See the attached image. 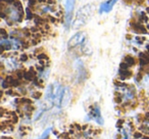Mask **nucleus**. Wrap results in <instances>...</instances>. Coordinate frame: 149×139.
Segmentation results:
<instances>
[{
	"mask_svg": "<svg viewBox=\"0 0 149 139\" xmlns=\"http://www.w3.org/2000/svg\"><path fill=\"white\" fill-rule=\"evenodd\" d=\"M146 10H147V13H149V7H147V9H146Z\"/></svg>",
	"mask_w": 149,
	"mask_h": 139,
	"instance_id": "obj_15",
	"label": "nucleus"
},
{
	"mask_svg": "<svg viewBox=\"0 0 149 139\" xmlns=\"http://www.w3.org/2000/svg\"><path fill=\"white\" fill-rule=\"evenodd\" d=\"M39 2H45V1H47V0H38Z\"/></svg>",
	"mask_w": 149,
	"mask_h": 139,
	"instance_id": "obj_14",
	"label": "nucleus"
},
{
	"mask_svg": "<svg viewBox=\"0 0 149 139\" xmlns=\"http://www.w3.org/2000/svg\"><path fill=\"white\" fill-rule=\"evenodd\" d=\"M86 40V36L84 33H78L74 36V37L70 38V40L68 41V47H76V46H80L83 45L85 43Z\"/></svg>",
	"mask_w": 149,
	"mask_h": 139,
	"instance_id": "obj_3",
	"label": "nucleus"
},
{
	"mask_svg": "<svg viewBox=\"0 0 149 139\" xmlns=\"http://www.w3.org/2000/svg\"><path fill=\"white\" fill-rule=\"evenodd\" d=\"M26 13H27V19H32L33 17V13H32L30 8L26 9Z\"/></svg>",
	"mask_w": 149,
	"mask_h": 139,
	"instance_id": "obj_11",
	"label": "nucleus"
},
{
	"mask_svg": "<svg viewBox=\"0 0 149 139\" xmlns=\"http://www.w3.org/2000/svg\"><path fill=\"white\" fill-rule=\"evenodd\" d=\"M74 6V0H66L65 2V28L68 29L72 20V9Z\"/></svg>",
	"mask_w": 149,
	"mask_h": 139,
	"instance_id": "obj_2",
	"label": "nucleus"
},
{
	"mask_svg": "<svg viewBox=\"0 0 149 139\" xmlns=\"http://www.w3.org/2000/svg\"><path fill=\"white\" fill-rule=\"evenodd\" d=\"M13 6H15L19 11H23V5H22L21 1H19V0H17V1L13 3Z\"/></svg>",
	"mask_w": 149,
	"mask_h": 139,
	"instance_id": "obj_10",
	"label": "nucleus"
},
{
	"mask_svg": "<svg viewBox=\"0 0 149 139\" xmlns=\"http://www.w3.org/2000/svg\"><path fill=\"white\" fill-rule=\"evenodd\" d=\"M70 99H72V92H70V88H68V87H65V92H64L63 99H62L61 108H64V106L68 105V104L70 103Z\"/></svg>",
	"mask_w": 149,
	"mask_h": 139,
	"instance_id": "obj_6",
	"label": "nucleus"
},
{
	"mask_svg": "<svg viewBox=\"0 0 149 139\" xmlns=\"http://www.w3.org/2000/svg\"><path fill=\"white\" fill-rule=\"evenodd\" d=\"M51 129H52V127H49V128L46 129V130L43 132V134H42L38 139H46V138H47V136H49L50 132H51Z\"/></svg>",
	"mask_w": 149,
	"mask_h": 139,
	"instance_id": "obj_9",
	"label": "nucleus"
},
{
	"mask_svg": "<svg viewBox=\"0 0 149 139\" xmlns=\"http://www.w3.org/2000/svg\"><path fill=\"white\" fill-rule=\"evenodd\" d=\"M17 0H2V2H6L8 3V4H10V3H15Z\"/></svg>",
	"mask_w": 149,
	"mask_h": 139,
	"instance_id": "obj_12",
	"label": "nucleus"
},
{
	"mask_svg": "<svg viewBox=\"0 0 149 139\" xmlns=\"http://www.w3.org/2000/svg\"><path fill=\"white\" fill-rule=\"evenodd\" d=\"M7 68H9V70H15V68L19 66V64H17V61L15 59V58H8L7 59Z\"/></svg>",
	"mask_w": 149,
	"mask_h": 139,
	"instance_id": "obj_8",
	"label": "nucleus"
},
{
	"mask_svg": "<svg viewBox=\"0 0 149 139\" xmlns=\"http://www.w3.org/2000/svg\"><path fill=\"white\" fill-rule=\"evenodd\" d=\"M64 92H65V87L55 82L48 86L47 90H46L45 98L49 103L53 104L57 108H61Z\"/></svg>",
	"mask_w": 149,
	"mask_h": 139,
	"instance_id": "obj_1",
	"label": "nucleus"
},
{
	"mask_svg": "<svg viewBox=\"0 0 149 139\" xmlns=\"http://www.w3.org/2000/svg\"><path fill=\"white\" fill-rule=\"evenodd\" d=\"M131 135H132V131L129 127H124L122 129V139H131Z\"/></svg>",
	"mask_w": 149,
	"mask_h": 139,
	"instance_id": "obj_7",
	"label": "nucleus"
},
{
	"mask_svg": "<svg viewBox=\"0 0 149 139\" xmlns=\"http://www.w3.org/2000/svg\"><path fill=\"white\" fill-rule=\"evenodd\" d=\"M48 4H54V1L53 0H47Z\"/></svg>",
	"mask_w": 149,
	"mask_h": 139,
	"instance_id": "obj_13",
	"label": "nucleus"
},
{
	"mask_svg": "<svg viewBox=\"0 0 149 139\" xmlns=\"http://www.w3.org/2000/svg\"><path fill=\"white\" fill-rule=\"evenodd\" d=\"M118 0H109V1H106V2H103L99 7V13H109L112 9L113 5L116 3Z\"/></svg>",
	"mask_w": 149,
	"mask_h": 139,
	"instance_id": "obj_5",
	"label": "nucleus"
},
{
	"mask_svg": "<svg viewBox=\"0 0 149 139\" xmlns=\"http://www.w3.org/2000/svg\"><path fill=\"white\" fill-rule=\"evenodd\" d=\"M90 119H93L96 121V123L99 125H103V118L101 116V112H100V108L98 105H95L93 108V110H91V114H90Z\"/></svg>",
	"mask_w": 149,
	"mask_h": 139,
	"instance_id": "obj_4",
	"label": "nucleus"
}]
</instances>
